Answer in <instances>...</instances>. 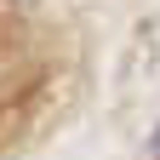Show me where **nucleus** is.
<instances>
[{
  "label": "nucleus",
  "mask_w": 160,
  "mask_h": 160,
  "mask_svg": "<svg viewBox=\"0 0 160 160\" xmlns=\"http://www.w3.org/2000/svg\"><path fill=\"white\" fill-rule=\"evenodd\" d=\"M154 160H160V132H154Z\"/></svg>",
  "instance_id": "nucleus-1"
}]
</instances>
